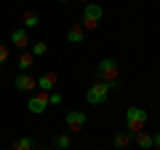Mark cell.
<instances>
[{"instance_id": "cell-13", "label": "cell", "mask_w": 160, "mask_h": 150, "mask_svg": "<svg viewBox=\"0 0 160 150\" xmlns=\"http://www.w3.org/2000/svg\"><path fill=\"white\" fill-rule=\"evenodd\" d=\"M32 64H35V56L29 51H22V56H19V70H22V72H29Z\"/></svg>"}, {"instance_id": "cell-22", "label": "cell", "mask_w": 160, "mask_h": 150, "mask_svg": "<svg viewBox=\"0 0 160 150\" xmlns=\"http://www.w3.org/2000/svg\"><path fill=\"white\" fill-rule=\"evenodd\" d=\"M43 150H56V147H43Z\"/></svg>"}, {"instance_id": "cell-23", "label": "cell", "mask_w": 160, "mask_h": 150, "mask_svg": "<svg viewBox=\"0 0 160 150\" xmlns=\"http://www.w3.org/2000/svg\"><path fill=\"white\" fill-rule=\"evenodd\" d=\"M59 3H69V0H59Z\"/></svg>"}, {"instance_id": "cell-5", "label": "cell", "mask_w": 160, "mask_h": 150, "mask_svg": "<svg viewBox=\"0 0 160 150\" xmlns=\"http://www.w3.org/2000/svg\"><path fill=\"white\" fill-rule=\"evenodd\" d=\"M27 110L32 113V115H40V113H46L48 110V94H32V97L27 99Z\"/></svg>"}, {"instance_id": "cell-7", "label": "cell", "mask_w": 160, "mask_h": 150, "mask_svg": "<svg viewBox=\"0 0 160 150\" xmlns=\"http://www.w3.org/2000/svg\"><path fill=\"white\" fill-rule=\"evenodd\" d=\"M13 86H16V91H35L38 88V78H32L29 72H19Z\"/></svg>"}, {"instance_id": "cell-6", "label": "cell", "mask_w": 160, "mask_h": 150, "mask_svg": "<svg viewBox=\"0 0 160 150\" xmlns=\"http://www.w3.org/2000/svg\"><path fill=\"white\" fill-rule=\"evenodd\" d=\"M64 123H67L69 131H80V129L86 126V113H83V110H69L67 118H64Z\"/></svg>"}, {"instance_id": "cell-20", "label": "cell", "mask_w": 160, "mask_h": 150, "mask_svg": "<svg viewBox=\"0 0 160 150\" xmlns=\"http://www.w3.org/2000/svg\"><path fill=\"white\" fill-rule=\"evenodd\" d=\"M152 147H160V131L152 134Z\"/></svg>"}, {"instance_id": "cell-2", "label": "cell", "mask_w": 160, "mask_h": 150, "mask_svg": "<svg viewBox=\"0 0 160 150\" xmlns=\"http://www.w3.org/2000/svg\"><path fill=\"white\" fill-rule=\"evenodd\" d=\"M109 91H112V83L96 81V83H91V86H88L86 102H91V104H104V102L109 99Z\"/></svg>"}, {"instance_id": "cell-14", "label": "cell", "mask_w": 160, "mask_h": 150, "mask_svg": "<svg viewBox=\"0 0 160 150\" xmlns=\"http://www.w3.org/2000/svg\"><path fill=\"white\" fill-rule=\"evenodd\" d=\"M32 147H35V142L29 137H16L11 145V150H32Z\"/></svg>"}, {"instance_id": "cell-11", "label": "cell", "mask_w": 160, "mask_h": 150, "mask_svg": "<svg viewBox=\"0 0 160 150\" xmlns=\"http://www.w3.org/2000/svg\"><path fill=\"white\" fill-rule=\"evenodd\" d=\"M128 142H131V134H126V131H118V134L112 137V145H115L118 150H126Z\"/></svg>"}, {"instance_id": "cell-10", "label": "cell", "mask_w": 160, "mask_h": 150, "mask_svg": "<svg viewBox=\"0 0 160 150\" xmlns=\"http://www.w3.org/2000/svg\"><path fill=\"white\" fill-rule=\"evenodd\" d=\"M67 40L69 43H83L86 40V29L80 27V24H72V27L67 29Z\"/></svg>"}, {"instance_id": "cell-17", "label": "cell", "mask_w": 160, "mask_h": 150, "mask_svg": "<svg viewBox=\"0 0 160 150\" xmlns=\"http://www.w3.org/2000/svg\"><path fill=\"white\" fill-rule=\"evenodd\" d=\"M53 145H56V150H69L72 147V139H69V134H59Z\"/></svg>"}, {"instance_id": "cell-4", "label": "cell", "mask_w": 160, "mask_h": 150, "mask_svg": "<svg viewBox=\"0 0 160 150\" xmlns=\"http://www.w3.org/2000/svg\"><path fill=\"white\" fill-rule=\"evenodd\" d=\"M96 75L102 78L104 83H115V81H118V62L109 59V56H104L102 62L96 64Z\"/></svg>"}, {"instance_id": "cell-9", "label": "cell", "mask_w": 160, "mask_h": 150, "mask_svg": "<svg viewBox=\"0 0 160 150\" xmlns=\"http://www.w3.org/2000/svg\"><path fill=\"white\" fill-rule=\"evenodd\" d=\"M11 43H13L16 48H22V51H24V48H27L32 40H29L27 29H24V27H19V29H13V32H11Z\"/></svg>"}, {"instance_id": "cell-21", "label": "cell", "mask_w": 160, "mask_h": 150, "mask_svg": "<svg viewBox=\"0 0 160 150\" xmlns=\"http://www.w3.org/2000/svg\"><path fill=\"white\" fill-rule=\"evenodd\" d=\"M80 3H83V6H86V3H91V0H80Z\"/></svg>"}, {"instance_id": "cell-3", "label": "cell", "mask_w": 160, "mask_h": 150, "mask_svg": "<svg viewBox=\"0 0 160 150\" xmlns=\"http://www.w3.org/2000/svg\"><path fill=\"white\" fill-rule=\"evenodd\" d=\"M102 16H104V8L99 3H86L83 6V24L80 27L83 29H96L99 22H102Z\"/></svg>"}, {"instance_id": "cell-18", "label": "cell", "mask_w": 160, "mask_h": 150, "mask_svg": "<svg viewBox=\"0 0 160 150\" xmlns=\"http://www.w3.org/2000/svg\"><path fill=\"white\" fill-rule=\"evenodd\" d=\"M8 54H11V51H8V46H6V43H0V64L8 62Z\"/></svg>"}, {"instance_id": "cell-1", "label": "cell", "mask_w": 160, "mask_h": 150, "mask_svg": "<svg viewBox=\"0 0 160 150\" xmlns=\"http://www.w3.org/2000/svg\"><path fill=\"white\" fill-rule=\"evenodd\" d=\"M147 121H149V113L144 107H128L126 110V126H128V134H139V131H144V126H147Z\"/></svg>"}, {"instance_id": "cell-19", "label": "cell", "mask_w": 160, "mask_h": 150, "mask_svg": "<svg viewBox=\"0 0 160 150\" xmlns=\"http://www.w3.org/2000/svg\"><path fill=\"white\" fill-rule=\"evenodd\" d=\"M48 104H62V94L51 91V94H48Z\"/></svg>"}, {"instance_id": "cell-8", "label": "cell", "mask_w": 160, "mask_h": 150, "mask_svg": "<svg viewBox=\"0 0 160 150\" xmlns=\"http://www.w3.org/2000/svg\"><path fill=\"white\" fill-rule=\"evenodd\" d=\"M56 81H59L56 72H43V75L38 78V88H40L43 94H51L53 88H56Z\"/></svg>"}, {"instance_id": "cell-12", "label": "cell", "mask_w": 160, "mask_h": 150, "mask_svg": "<svg viewBox=\"0 0 160 150\" xmlns=\"http://www.w3.org/2000/svg\"><path fill=\"white\" fill-rule=\"evenodd\" d=\"M133 137H136L139 150H149V147H152V134H147V131H139V134H133Z\"/></svg>"}, {"instance_id": "cell-16", "label": "cell", "mask_w": 160, "mask_h": 150, "mask_svg": "<svg viewBox=\"0 0 160 150\" xmlns=\"http://www.w3.org/2000/svg\"><path fill=\"white\" fill-rule=\"evenodd\" d=\"M40 24V16L35 11H24V29H35Z\"/></svg>"}, {"instance_id": "cell-15", "label": "cell", "mask_w": 160, "mask_h": 150, "mask_svg": "<svg viewBox=\"0 0 160 150\" xmlns=\"http://www.w3.org/2000/svg\"><path fill=\"white\" fill-rule=\"evenodd\" d=\"M29 54H32V56H46L48 54V43H43V40L29 43Z\"/></svg>"}, {"instance_id": "cell-24", "label": "cell", "mask_w": 160, "mask_h": 150, "mask_svg": "<svg viewBox=\"0 0 160 150\" xmlns=\"http://www.w3.org/2000/svg\"><path fill=\"white\" fill-rule=\"evenodd\" d=\"M158 150H160V147H158Z\"/></svg>"}]
</instances>
